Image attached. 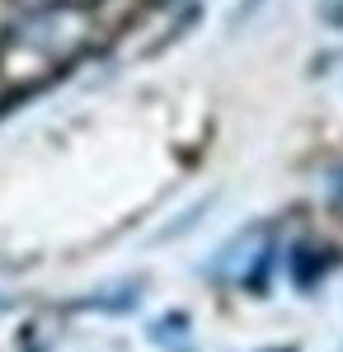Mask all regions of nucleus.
<instances>
[{"label":"nucleus","instance_id":"f257e3e1","mask_svg":"<svg viewBox=\"0 0 343 352\" xmlns=\"http://www.w3.org/2000/svg\"><path fill=\"white\" fill-rule=\"evenodd\" d=\"M90 28H94V10L80 5V0H52L43 10L24 14L19 24L10 28L5 47H19V52H38V56H76L90 43Z\"/></svg>","mask_w":343,"mask_h":352},{"label":"nucleus","instance_id":"f03ea898","mask_svg":"<svg viewBox=\"0 0 343 352\" xmlns=\"http://www.w3.org/2000/svg\"><path fill=\"white\" fill-rule=\"evenodd\" d=\"M324 249H311V244H296V254H291V282L301 287V292H311L324 272L334 268V258H320Z\"/></svg>","mask_w":343,"mask_h":352},{"label":"nucleus","instance_id":"7ed1b4c3","mask_svg":"<svg viewBox=\"0 0 343 352\" xmlns=\"http://www.w3.org/2000/svg\"><path fill=\"white\" fill-rule=\"evenodd\" d=\"M259 5H268V0H240V10H236V24H240V19H249V14H254Z\"/></svg>","mask_w":343,"mask_h":352},{"label":"nucleus","instance_id":"20e7f679","mask_svg":"<svg viewBox=\"0 0 343 352\" xmlns=\"http://www.w3.org/2000/svg\"><path fill=\"white\" fill-rule=\"evenodd\" d=\"M10 305H14V300L5 296V292H0V315H5V310H10Z\"/></svg>","mask_w":343,"mask_h":352},{"label":"nucleus","instance_id":"39448f33","mask_svg":"<svg viewBox=\"0 0 343 352\" xmlns=\"http://www.w3.org/2000/svg\"><path fill=\"white\" fill-rule=\"evenodd\" d=\"M28 352H38V348H28Z\"/></svg>","mask_w":343,"mask_h":352}]
</instances>
